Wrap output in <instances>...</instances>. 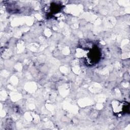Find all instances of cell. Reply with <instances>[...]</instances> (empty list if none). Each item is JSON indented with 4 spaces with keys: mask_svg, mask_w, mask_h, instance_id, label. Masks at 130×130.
Returning <instances> with one entry per match:
<instances>
[{
    "mask_svg": "<svg viewBox=\"0 0 130 130\" xmlns=\"http://www.w3.org/2000/svg\"><path fill=\"white\" fill-rule=\"evenodd\" d=\"M113 110L115 114L117 115H122L129 113V103L125 102L114 101L113 102Z\"/></svg>",
    "mask_w": 130,
    "mask_h": 130,
    "instance_id": "2",
    "label": "cell"
},
{
    "mask_svg": "<svg viewBox=\"0 0 130 130\" xmlns=\"http://www.w3.org/2000/svg\"><path fill=\"white\" fill-rule=\"evenodd\" d=\"M81 49L83 50V53H85V55L81 57L84 58L88 65H92L99 61L101 56V53L100 49L97 46L92 44L90 46L89 45V46Z\"/></svg>",
    "mask_w": 130,
    "mask_h": 130,
    "instance_id": "1",
    "label": "cell"
}]
</instances>
